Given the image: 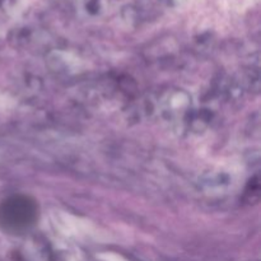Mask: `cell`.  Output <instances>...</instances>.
Masks as SVG:
<instances>
[]
</instances>
